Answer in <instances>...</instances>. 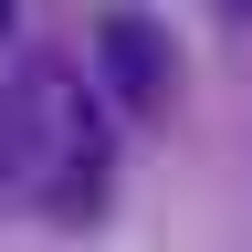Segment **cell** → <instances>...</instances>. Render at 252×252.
Here are the masks:
<instances>
[{
  "instance_id": "cell-1",
  "label": "cell",
  "mask_w": 252,
  "mask_h": 252,
  "mask_svg": "<svg viewBox=\"0 0 252 252\" xmlns=\"http://www.w3.org/2000/svg\"><path fill=\"white\" fill-rule=\"evenodd\" d=\"M0 189H21L53 231H94L105 200H116L105 94L63 53H32V63H11V84H0Z\"/></svg>"
},
{
  "instance_id": "cell-2",
  "label": "cell",
  "mask_w": 252,
  "mask_h": 252,
  "mask_svg": "<svg viewBox=\"0 0 252 252\" xmlns=\"http://www.w3.org/2000/svg\"><path fill=\"white\" fill-rule=\"evenodd\" d=\"M94 74H105V105H126V116H168V94H179L168 32L147 11H105L94 21Z\"/></svg>"
}]
</instances>
